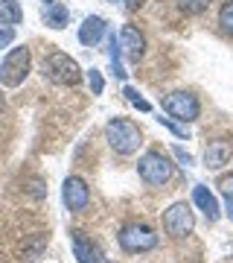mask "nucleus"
<instances>
[{"label":"nucleus","instance_id":"f257e3e1","mask_svg":"<svg viewBox=\"0 0 233 263\" xmlns=\"http://www.w3.org/2000/svg\"><path fill=\"white\" fill-rule=\"evenodd\" d=\"M105 141L111 143L114 152H120V155H131V152L140 146L137 123H131L129 117H114V120L105 126Z\"/></svg>","mask_w":233,"mask_h":263},{"label":"nucleus","instance_id":"f03ea898","mask_svg":"<svg viewBox=\"0 0 233 263\" xmlns=\"http://www.w3.org/2000/svg\"><path fill=\"white\" fill-rule=\"evenodd\" d=\"M41 70H44V76L50 82H56V85H76L82 79V70L76 65V59H70L67 53H50L44 59Z\"/></svg>","mask_w":233,"mask_h":263},{"label":"nucleus","instance_id":"7ed1b4c3","mask_svg":"<svg viewBox=\"0 0 233 263\" xmlns=\"http://www.w3.org/2000/svg\"><path fill=\"white\" fill-rule=\"evenodd\" d=\"M29 65H32V59H29V50L27 47H15L6 53L3 59V65H0V82L6 85V88H18L29 73Z\"/></svg>","mask_w":233,"mask_h":263},{"label":"nucleus","instance_id":"20e7f679","mask_svg":"<svg viewBox=\"0 0 233 263\" xmlns=\"http://www.w3.org/2000/svg\"><path fill=\"white\" fill-rule=\"evenodd\" d=\"M137 173L140 179L146 181V184H166L169 176H172V164H169V158L163 155V152H146L143 158H140L137 164Z\"/></svg>","mask_w":233,"mask_h":263},{"label":"nucleus","instance_id":"39448f33","mask_svg":"<svg viewBox=\"0 0 233 263\" xmlns=\"http://www.w3.org/2000/svg\"><path fill=\"white\" fill-rule=\"evenodd\" d=\"M120 246L125 252H149L158 246V234L149 226H140V222H129L120 231Z\"/></svg>","mask_w":233,"mask_h":263},{"label":"nucleus","instance_id":"423d86ee","mask_svg":"<svg viewBox=\"0 0 233 263\" xmlns=\"http://www.w3.org/2000/svg\"><path fill=\"white\" fill-rule=\"evenodd\" d=\"M163 108H166L172 117H178V120H198V114H201V105H198L196 94H189V91H175V94H169L166 100H163Z\"/></svg>","mask_w":233,"mask_h":263},{"label":"nucleus","instance_id":"0eeeda50","mask_svg":"<svg viewBox=\"0 0 233 263\" xmlns=\"http://www.w3.org/2000/svg\"><path fill=\"white\" fill-rule=\"evenodd\" d=\"M193 226H196V219H193V211H189L186 202H178V205H172L163 214V228L172 237H186L193 231Z\"/></svg>","mask_w":233,"mask_h":263},{"label":"nucleus","instance_id":"6e6552de","mask_svg":"<svg viewBox=\"0 0 233 263\" xmlns=\"http://www.w3.org/2000/svg\"><path fill=\"white\" fill-rule=\"evenodd\" d=\"M61 199H65L67 211H84V208H88V202H91V187H88L82 179L70 176V179H65Z\"/></svg>","mask_w":233,"mask_h":263},{"label":"nucleus","instance_id":"1a4fd4ad","mask_svg":"<svg viewBox=\"0 0 233 263\" xmlns=\"http://www.w3.org/2000/svg\"><path fill=\"white\" fill-rule=\"evenodd\" d=\"M70 240H73V254L79 257V263H105L102 249L93 243L84 231H73V237H70Z\"/></svg>","mask_w":233,"mask_h":263},{"label":"nucleus","instance_id":"9d476101","mask_svg":"<svg viewBox=\"0 0 233 263\" xmlns=\"http://www.w3.org/2000/svg\"><path fill=\"white\" fill-rule=\"evenodd\" d=\"M233 155V143L230 141H210L204 149V167L207 170H222Z\"/></svg>","mask_w":233,"mask_h":263},{"label":"nucleus","instance_id":"9b49d317","mask_svg":"<svg viewBox=\"0 0 233 263\" xmlns=\"http://www.w3.org/2000/svg\"><path fill=\"white\" fill-rule=\"evenodd\" d=\"M120 50H125L134 62H137L140 56H143V50H146V38L140 35V29L137 27H131V24H125V27L120 29Z\"/></svg>","mask_w":233,"mask_h":263},{"label":"nucleus","instance_id":"f8f14e48","mask_svg":"<svg viewBox=\"0 0 233 263\" xmlns=\"http://www.w3.org/2000/svg\"><path fill=\"white\" fill-rule=\"evenodd\" d=\"M193 202H196V208L210 219V222H216V219L222 216V208H219L216 196L210 193V187H204V184H196V190H193Z\"/></svg>","mask_w":233,"mask_h":263},{"label":"nucleus","instance_id":"ddd939ff","mask_svg":"<svg viewBox=\"0 0 233 263\" xmlns=\"http://www.w3.org/2000/svg\"><path fill=\"white\" fill-rule=\"evenodd\" d=\"M105 24L99 15H91V18H84V24L79 27V41H82L84 47H93V44H99V38L105 35Z\"/></svg>","mask_w":233,"mask_h":263},{"label":"nucleus","instance_id":"4468645a","mask_svg":"<svg viewBox=\"0 0 233 263\" xmlns=\"http://www.w3.org/2000/svg\"><path fill=\"white\" fill-rule=\"evenodd\" d=\"M44 21H47V27L65 29L67 27V6H65V3H58V0L44 3Z\"/></svg>","mask_w":233,"mask_h":263},{"label":"nucleus","instance_id":"2eb2a0df","mask_svg":"<svg viewBox=\"0 0 233 263\" xmlns=\"http://www.w3.org/2000/svg\"><path fill=\"white\" fill-rule=\"evenodd\" d=\"M24 21V9L18 6V0H0V24H20Z\"/></svg>","mask_w":233,"mask_h":263},{"label":"nucleus","instance_id":"dca6fc26","mask_svg":"<svg viewBox=\"0 0 233 263\" xmlns=\"http://www.w3.org/2000/svg\"><path fill=\"white\" fill-rule=\"evenodd\" d=\"M108 59H111V70L117 79H125V70H122V62H120V41H117V32L108 35Z\"/></svg>","mask_w":233,"mask_h":263},{"label":"nucleus","instance_id":"f3484780","mask_svg":"<svg viewBox=\"0 0 233 263\" xmlns=\"http://www.w3.org/2000/svg\"><path fill=\"white\" fill-rule=\"evenodd\" d=\"M122 94H125V100H129V103L134 105V108H140V111H152V103L146 100V97H140L137 88H131V85H129V88H125Z\"/></svg>","mask_w":233,"mask_h":263},{"label":"nucleus","instance_id":"a211bd4d","mask_svg":"<svg viewBox=\"0 0 233 263\" xmlns=\"http://www.w3.org/2000/svg\"><path fill=\"white\" fill-rule=\"evenodd\" d=\"M219 190H222V196L227 199V216H230V222H233V173L219 181Z\"/></svg>","mask_w":233,"mask_h":263},{"label":"nucleus","instance_id":"6ab92c4d","mask_svg":"<svg viewBox=\"0 0 233 263\" xmlns=\"http://www.w3.org/2000/svg\"><path fill=\"white\" fill-rule=\"evenodd\" d=\"M219 24H222L224 32H230L233 35V0H227L222 9H219Z\"/></svg>","mask_w":233,"mask_h":263},{"label":"nucleus","instance_id":"aec40b11","mask_svg":"<svg viewBox=\"0 0 233 263\" xmlns=\"http://www.w3.org/2000/svg\"><path fill=\"white\" fill-rule=\"evenodd\" d=\"M178 6H181L186 15H201V12L210 6V0H178Z\"/></svg>","mask_w":233,"mask_h":263},{"label":"nucleus","instance_id":"412c9836","mask_svg":"<svg viewBox=\"0 0 233 263\" xmlns=\"http://www.w3.org/2000/svg\"><path fill=\"white\" fill-rule=\"evenodd\" d=\"M88 85H91V91L93 94H102V88H105V79H102V73L93 67V70H88Z\"/></svg>","mask_w":233,"mask_h":263},{"label":"nucleus","instance_id":"4be33fe9","mask_svg":"<svg viewBox=\"0 0 233 263\" xmlns=\"http://www.w3.org/2000/svg\"><path fill=\"white\" fill-rule=\"evenodd\" d=\"M12 41H15V27L3 24V27H0V47H9Z\"/></svg>","mask_w":233,"mask_h":263},{"label":"nucleus","instance_id":"5701e85b","mask_svg":"<svg viewBox=\"0 0 233 263\" xmlns=\"http://www.w3.org/2000/svg\"><path fill=\"white\" fill-rule=\"evenodd\" d=\"M172 152H175V158L181 161V167H193V158H189V152H184L181 146H172Z\"/></svg>","mask_w":233,"mask_h":263},{"label":"nucleus","instance_id":"b1692460","mask_svg":"<svg viewBox=\"0 0 233 263\" xmlns=\"http://www.w3.org/2000/svg\"><path fill=\"white\" fill-rule=\"evenodd\" d=\"M158 120H160V123H163V126H166V129H172V132H175V135H178V138H184V129H178V126H175V123H172V120H169V117H158Z\"/></svg>","mask_w":233,"mask_h":263},{"label":"nucleus","instance_id":"393cba45","mask_svg":"<svg viewBox=\"0 0 233 263\" xmlns=\"http://www.w3.org/2000/svg\"><path fill=\"white\" fill-rule=\"evenodd\" d=\"M0 111H3V97H0Z\"/></svg>","mask_w":233,"mask_h":263},{"label":"nucleus","instance_id":"a878e982","mask_svg":"<svg viewBox=\"0 0 233 263\" xmlns=\"http://www.w3.org/2000/svg\"><path fill=\"white\" fill-rule=\"evenodd\" d=\"M44 3H50V0H44Z\"/></svg>","mask_w":233,"mask_h":263}]
</instances>
